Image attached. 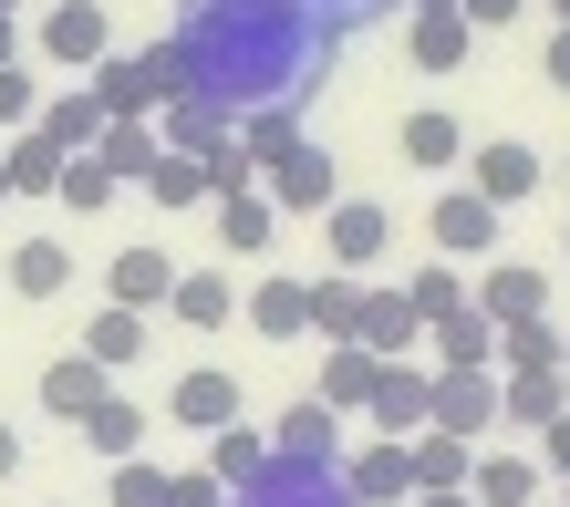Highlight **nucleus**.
Masks as SVG:
<instances>
[{"label":"nucleus","instance_id":"nucleus-1","mask_svg":"<svg viewBox=\"0 0 570 507\" xmlns=\"http://www.w3.org/2000/svg\"><path fill=\"white\" fill-rule=\"evenodd\" d=\"M187 93L249 115V105H281V93H312V73L332 62V21L312 0H187Z\"/></svg>","mask_w":570,"mask_h":507},{"label":"nucleus","instance_id":"nucleus-2","mask_svg":"<svg viewBox=\"0 0 570 507\" xmlns=\"http://www.w3.org/2000/svg\"><path fill=\"white\" fill-rule=\"evenodd\" d=\"M239 507H363V497H353V477L332 456H271L239 487Z\"/></svg>","mask_w":570,"mask_h":507},{"label":"nucleus","instance_id":"nucleus-3","mask_svg":"<svg viewBox=\"0 0 570 507\" xmlns=\"http://www.w3.org/2000/svg\"><path fill=\"white\" fill-rule=\"evenodd\" d=\"M425 239L446 249L456 269H478V259H498V197H488V187H456V197H435V218H425Z\"/></svg>","mask_w":570,"mask_h":507},{"label":"nucleus","instance_id":"nucleus-4","mask_svg":"<svg viewBox=\"0 0 570 507\" xmlns=\"http://www.w3.org/2000/svg\"><path fill=\"white\" fill-rule=\"evenodd\" d=\"M322 249H332V269H384L394 218L374 208V197H332V208H322Z\"/></svg>","mask_w":570,"mask_h":507},{"label":"nucleus","instance_id":"nucleus-5","mask_svg":"<svg viewBox=\"0 0 570 507\" xmlns=\"http://www.w3.org/2000/svg\"><path fill=\"white\" fill-rule=\"evenodd\" d=\"M332 197H343V177H332V146H312V135H301L291 156H271V208H281V218H322Z\"/></svg>","mask_w":570,"mask_h":507},{"label":"nucleus","instance_id":"nucleus-6","mask_svg":"<svg viewBox=\"0 0 570 507\" xmlns=\"http://www.w3.org/2000/svg\"><path fill=\"white\" fill-rule=\"evenodd\" d=\"M435 425H456V435L488 446V425H498V362H435Z\"/></svg>","mask_w":570,"mask_h":507},{"label":"nucleus","instance_id":"nucleus-7","mask_svg":"<svg viewBox=\"0 0 570 507\" xmlns=\"http://www.w3.org/2000/svg\"><path fill=\"white\" fill-rule=\"evenodd\" d=\"M363 415H374V435H415V425H435V374H415L405 352L374 374V394H363Z\"/></svg>","mask_w":570,"mask_h":507},{"label":"nucleus","instance_id":"nucleus-8","mask_svg":"<svg viewBox=\"0 0 570 507\" xmlns=\"http://www.w3.org/2000/svg\"><path fill=\"white\" fill-rule=\"evenodd\" d=\"M105 394H115V362H94V352H62V362H42V415H52L62 435H73V425H83Z\"/></svg>","mask_w":570,"mask_h":507},{"label":"nucleus","instance_id":"nucleus-9","mask_svg":"<svg viewBox=\"0 0 570 507\" xmlns=\"http://www.w3.org/2000/svg\"><path fill=\"white\" fill-rule=\"evenodd\" d=\"M540 177H550V166H540V156H529V146H519V135H488V146H466V187H488V197H498V208H519V197H529V187H540Z\"/></svg>","mask_w":570,"mask_h":507},{"label":"nucleus","instance_id":"nucleus-10","mask_svg":"<svg viewBox=\"0 0 570 507\" xmlns=\"http://www.w3.org/2000/svg\"><path fill=\"white\" fill-rule=\"evenodd\" d=\"M478 311H488V321H540V311H550V269H540V259H488Z\"/></svg>","mask_w":570,"mask_h":507},{"label":"nucleus","instance_id":"nucleus-11","mask_svg":"<svg viewBox=\"0 0 570 507\" xmlns=\"http://www.w3.org/2000/svg\"><path fill=\"white\" fill-rule=\"evenodd\" d=\"M343 477H353L363 507H405L415 497V456H405V435H374L363 456H343Z\"/></svg>","mask_w":570,"mask_h":507},{"label":"nucleus","instance_id":"nucleus-12","mask_svg":"<svg viewBox=\"0 0 570 507\" xmlns=\"http://www.w3.org/2000/svg\"><path fill=\"white\" fill-rule=\"evenodd\" d=\"M466 42H478V21H466L456 0H425V11H405V52L425 62V73H456Z\"/></svg>","mask_w":570,"mask_h":507},{"label":"nucleus","instance_id":"nucleus-13","mask_svg":"<svg viewBox=\"0 0 570 507\" xmlns=\"http://www.w3.org/2000/svg\"><path fill=\"white\" fill-rule=\"evenodd\" d=\"M208 208H218V249H239V259H259V249L281 239V208H271V187H218Z\"/></svg>","mask_w":570,"mask_h":507},{"label":"nucleus","instance_id":"nucleus-14","mask_svg":"<svg viewBox=\"0 0 570 507\" xmlns=\"http://www.w3.org/2000/svg\"><path fill=\"white\" fill-rule=\"evenodd\" d=\"M166 415H177V425H197V435H218V425H239V384H228L218 362H197V374H177V384H166Z\"/></svg>","mask_w":570,"mask_h":507},{"label":"nucleus","instance_id":"nucleus-15","mask_svg":"<svg viewBox=\"0 0 570 507\" xmlns=\"http://www.w3.org/2000/svg\"><path fill=\"white\" fill-rule=\"evenodd\" d=\"M353 342L394 362V352H415V342H425V311H415L405 290H363V321H353Z\"/></svg>","mask_w":570,"mask_h":507},{"label":"nucleus","instance_id":"nucleus-16","mask_svg":"<svg viewBox=\"0 0 570 507\" xmlns=\"http://www.w3.org/2000/svg\"><path fill=\"white\" fill-rule=\"evenodd\" d=\"M271 456H332V466H343V404H322V394H301L291 415L271 425Z\"/></svg>","mask_w":570,"mask_h":507},{"label":"nucleus","instance_id":"nucleus-17","mask_svg":"<svg viewBox=\"0 0 570 507\" xmlns=\"http://www.w3.org/2000/svg\"><path fill=\"white\" fill-rule=\"evenodd\" d=\"M405 456H415V487H466L478 477V435H456V425H415Z\"/></svg>","mask_w":570,"mask_h":507},{"label":"nucleus","instance_id":"nucleus-18","mask_svg":"<svg viewBox=\"0 0 570 507\" xmlns=\"http://www.w3.org/2000/svg\"><path fill=\"white\" fill-rule=\"evenodd\" d=\"M249 331L259 342H312V280H259L249 290Z\"/></svg>","mask_w":570,"mask_h":507},{"label":"nucleus","instance_id":"nucleus-19","mask_svg":"<svg viewBox=\"0 0 570 507\" xmlns=\"http://www.w3.org/2000/svg\"><path fill=\"white\" fill-rule=\"evenodd\" d=\"M42 52L52 62H105L115 42H105V11H94V0H52L42 11Z\"/></svg>","mask_w":570,"mask_h":507},{"label":"nucleus","instance_id":"nucleus-20","mask_svg":"<svg viewBox=\"0 0 570 507\" xmlns=\"http://www.w3.org/2000/svg\"><path fill=\"white\" fill-rule=\"evenodd\" d=\"M570 352V331L540 311V321H498V374H550V362ZM560 374H570V362H560Z\"/></svg>","mask_w":570,"mask_h":507},{"label":"nucleus","instance_id":"nucleus-21","mask_svg":"<svg viewBox=\"0 0 570 507\" xmlns=\"http://www.w3.org/2000/svg\"><path fill=\"white\" fill-rule=\"evenodd\" d=\"M31 125H42V135H52L62 156H83V146H94V135H105L115 115H105V93H94V83H73V93H52V105L31 115Z\"/></svg>","mask_w":570,"mask_h":507},{"label":"nucleus","instance_id":"nucleus-22","mask_svg":"<svg viewBox=\"0 0 570 507\" xmlns=\"http://www.w3.org/2000/svg\"><path fill=\"white\" fill-rule=\"evenodd\" d=\"M374 374H384V352H363L353 331H343V342L322 352V384H312V394H322V404H343V415H363V394H374Z\"/></svg>","mask_w":570,"mask_h":507},{"label":"nucleus","instance_id":"nucleus-23","mask_svg":"<svg viewBox=\"0 0 570 507\" xmlns=\"http://www.w3.org/2000/svg\"><path fill=\"white\" fill-rule=\"evenodd\" d=\"M115 300H136V311H166V290H177V259H166L156 239L146 249H115V280H105Z\"/></svg>","mask_w":570,"mask_h":507},{"label":"nucleus","instance_id":"nucleus-24","mask_svg":"<svg viewBox=\"0 0 570 507\" xmlns=\"http://www.w3.org/2000/svg\"><path fill=\"white\" fill-rule=\"evenodd\" d=\"M394 146H405V166H466V125L446 105H425V115L394 125Z\"/></svg>","mask_w":570,"mask_h":507},{"label":"nucleus","instance_id":"nucleus-25","mask_svg":"<svg viewBox=\"0 0 570 507\" xmlns=\"http://www.w3.org/2000/svg\"><path fill=\"white\" fill-rule=\"evenodd\" d=\"M166 311H177L187 331H228V311H239V290H228L218 269H177V290H166Z\"/></svg>","mask_w":570,"mask_h":507},{"label":"nucleus","instance_id":"nucleus-26","mask_svg":"<svg viewBox=\"0 0 570 507\" xmlns=\"http://www.w3.org/2000/svg\"><path fill=\"white\" fill-rule=\"evenodd\" d=\"M83 352L115 362V374H125V362H146V311H136V300H105V311L83 321Z\"/></svg>","mask_w":570,"mask_h":507},{"label":"nucleus","instance_id":"nucleus-27","mask_svg":"<svg viewBox=\"0 0 570 507\" xmlns=\"http://www.w3.org/2000/svg\"><path fill=\"white\" fill-rule=\"evenodd\" d=\"M94 156H105V166H115V177H125V187H146V166L166 156V135H156L146 115H115L105 135H94Z\"/></svg>","mask_w":570,"mask_h":507},{"label":"nucleus","instance_id":"nucleus-28","mask_svg":"<svg viewBox=\"0 0 570 507\" xmlns=\"http://www.w3.org/2000/svg\"><path fill=\"white\" fill-rule=\"evenodd\" d=\"M466 497H478V507H529V497H540V456H488V446H478Z\"/></svg>","mask_w":570,"mask_h":507},{"label":"nucleus","instance_id":"nucleus-29","mask_svg":"<svg viewBox=\"0 0 570 507\" xmlns=\"http://www.w3.org/2000/svg\"><path fill=\"white\" fill-rule=\"evenodd\" d=\"M73 435H83V446H94V456L115 466V456H136V446H146V404H125V394H105V404H94V415H83Z\"/></svg>","mask_w":570,"mask_h":507},{"label":"nucleus","instance_id":"nucleus-30","mask_svg":"<svg viewBox=\"0 0 570 507\" xmlns=\"http://www.w3.org/2000/svg\"><path fill=\"white\" fill-rule=\"evenodd\" d=\"M239 146H249V166L291 156V146H301V93H281V105H249V115H239Z\"/></svg>","mask_w":570,"mask_h":507},{"label":"nucleus","instance_id":"nucleus-31","mask_svg":"<svg viewBox=\"0 0 570 507\" xmlns=\"http://www.w3.org/2000/svg\"><path fill=\"white\" fill-rule=\"evenodd\" d=\"M228 125H239L228 105H208V93H177V105H166V146H177V156H208Z\"/></svg>","mask_w":570,"mask_h":507},{"label":"nucleus","instance_id":"nucleus-32","mask_svg":"<svg viewBox=\"0 0 570 507\" xmlns=\"http://www.w3.org/2000/svg\"><path fill=\"white\" fill-rule=\"evenodd\" d=\"M52 187H62V146L42 125H21L11 135V197H52Z\"/></svg>","mask_w":570,"mask_h":507},{"label":"nucleus","instance_id":"nucleus-33","mask_svg":"<svg viewBox=\"0 0 570 507\" xmlns=\"http://www.w3.org/2000/svg\"><path fill=\"white\" fill-rule=\"evenodd\" d=\"M62 280H73V249H62V239H21L11 249V290L21 300H52Z\"/></svg>","mask_w":570,"mask_h":507},{"label":"nucleus","instance_id":"nucleus-34","mask_svg":"<svg viewBox=\"0 0 570 507\" xmlns=\"http://www.w3.org/2000/svg\"><path fill=\"white\" fill-rule=\"evenodd\" d=\"M560 404H570V374H560V362H550V374H509V384H498V415H519V425H550Z\"/></svg>","mask_w":570,"mask_h":507},{"label":"nucleus","instance_id":"nucleus-35","mask_svg":"<svg viewBox=\"0 0 570 507\" xmlns=\"http://www.w3.org/2000/svg\"><path fill=\"white\" fill-rule=\"evenodd\" d=\"M146 197H156V208H208V166H197V156H177V146H166L156 166H146Z\"/></svg>","mask_w":570,"mask_h":507},{"label":"nucleus","instance_id":"nucleus-36","mask_svg":"<svg viewBox=\"0 0 570 507\" xmlns=\"http://www.w3.org/2000/svg\"><path fill=\"white\" fill-rule=\"evenodd\" d=\"M115 187H125V177H115V166L83 146V156H62V187H52V197H62L73 218H94V208H115Z\"/></svg>","mask_w":570,"mask_h":507},{"label":"nucleus","instance_id":"nucleus-37","mask_svg":"<svg viewBox=\"0 0 570 507\" xmlns=\"http://www.w3.org/2000/svg\"><path fill=\"white\" fill-rule=\"evenodd\" d=\"M353 321H363V269H332V280H312V331H322V342H343Z\"/></svg>","mask_w":570,"mask_h":507},{"label":"nucleus","instance_id":"nucleus-38","mask_svg":"<svg viewBox=\"0 0 570 507\" xmlns=\"http://www.w3.org/2000/svg\"><path fill=\"white\" fill-rule=\"evenodd\" d=\"M435 362H498V321L466 300V311H446L435 321Z\"/></svg>","mask_w":570,"mask_h":507},{"label":"nucleus","instance_id":"nucleus-39","mask_svg":"<svg viewBox=\"0 0 570 507\" xmlns=\"http://www.w3.org/2000/svg\"><path fill=\"white\" fill-rule=\"evenodd\" d=\"M405 300H415V311H425V331H435L446 311H466V300H478V290L456 280V259H425V269H405Z\"/></svg>","mask_w":570,"mask_h":507},{"label":"nucleus","instance_id":"nucleus-40","mask_svg":"<svg viewBox=\"0 0 570 507\" xmlns=\"http://www.w3.org/2000/svg\"><path fill=\"white\" fill-rule=\"evenodd\" d=\"M208 466H218L228 487H249L259 466H271V435H259V425H218V435H208Z\"/></svg>","mask_w":570,"mask_h":507},{"label":"nucleus","instance_id":"nucleus-41","mask_svg":"<svg viewBox=\"0 0 570 507\" xmlns=\"http://www.w3.org/2000/svg\"><path fill=\"white\" fill-rule=\"evenodd\" d=\"M166 487L177 477H156L146 456H115V507H166Z\"/></svg>","mask_w":570,"mask_h":507},{"label":"nucleus","instance_id":"nucleus-42","mask_svg":"<svg viewBox=\"0 0 570 507\" xmlns=\"http://www.w3.org/2000/svg\"><path fill=\"white\" fill-rule=\"evenodd\" d=\"M31 115H42V93H31V73H21V62H0V125H31Z\"/></svg>","mask_w":570,"mask_h":507},{"label":"nucleus","instance_id":"nucleus-43","mask_svg":"<svg viewBox=\"0 0 570 507\" xmlns=\"http://www.w3.org/2000/svg\"><path fill=\"white\" fill-rule=\"evenodd\" d=\"M540 466H560V477H570V404H560V415L540 425Z\"/></svg>","mask_w":570,"mask_h":507},{"label":"nucleus","instance_id":"nucleus-44","mask_svg":"<svg viewBox=\"0 0 570 507\" xmlns=\"http://www.w3.org/2000/svg\"><path fill=\"white\" fill-rule=\"evenodd\" d=\"M456 11H466V21H478V31H509V21L529 11V0H456Z\"/></svg>","mask_w":570,"mask_h":507},{"label":"nucleus","instance_id":"nucleus-45","mask_svg":"<svg viewBox=\"0 0 570 507\" xmlns=\"http://www.w3.org/2000/svg\"><path fill=\"white\" fill-rule=\"evenodd\" d=\"M550 83H560V93H570V21H560V31H550Z\"/></svg>","mask_w":570,"mask_h":507},{"label":"nucleus","instance_id":"nucleus-46","mask_svg":"<svg viewBox=\"0 0 570 507\" xmlns=\"http://www.w3.org/2000/svg\"><path fill=\"white\" fill-rule=\"evenodd\" d=\"M405 507H478V497H466V487H415Z\"/></svg>","mask_w":570,"mask_h":507},{"label":"nucleus","instance_id":"nucleus-47","mask_svg":"<svg viewBox=\"0 0 570 507\" xmlns=\"http://www.w3.org/2000/svg\"><path fill=\"white\" fill-rule=\"evenodd\" d=\"M11 466H21V435H11V425H0V477H11Z\"/></svg>","mask_w":570,"mask_h":507},{"label":"nucleus","instance_id":"nucleus-48","mask_svg":"<svg viewBox=\"0 0 570 507\" xmlns=\"http://www.w3.org/2000/svg\"><path fill=\"white\" fill-rule=\"evenodd\" d=\"M0 62H21V42H11V11H0Z\"/></svg>","mask_w":570,"mask_h":507},{"label":"nucleus","instance_id":"nucleus-49","mask_svg":"<svg viewBox=\"0 0 570 507\" xmlns=\"http://www.w3.org/2000/svg\"><path fill=\"white\" fill-rule=\"evenodd\" d=\"M0 208H11V156H0Z\"/></svg>","mask_w":570,"mask_h":507},{"label":"nucleus","instance_id":"nucleus-50","mask_svg":"<svg viewBox=\"0 0 570 507\" xmlns=\"http://www.w3.org/2000/svg\"><path fill=\"white\" fill-rule=\"evenodd\" d=\"M322 11H374V0H322Z\"/></svg>","mask_w":570,"mask_h":507},{"label":"nucleus","instance_id":"nucleus-51","mask_svg":"<svg viewBox=\"0 0 570 507\" xmlns=\"http://www.w3.org/2000/svg\"><path fill=\"white\" fill-rule=\"evenodd\" d=\"M550 11H560V21H570V0H550Z\"/></svg>","mask_w":570,"mask_h":507},{"label":"nucleus","instance_id":"nucleus-52","mask_svg":"<svg viewBox=\"0 0 570 507\" xmlns=\"http://www.w3.org/2000/svg\"><path fill=\"white\" fill-rule=\"evenodd\" d=\"M405 11H425V0H405Z\"/></svg>","mask_w":570,"mask_h":507},{"label":"nucleus","instance_id":"nucleus-53","mask_svg":"<svg viewBox=\"0 0 570 507\" xmlns=\"http://www.w3.org/2000/svg\"><path fill=\"white\" fill-rule=\"evenodd\" d=\"M560 249H570V228H560Z\"/></svg>","mask_w":570,"mask_h":507},{"label":"nucleus","instance_id":"nucleus-54","mask_svg":"<svg viewBox=\"0 0 570 507\" xmlns=\"http://www.w3.org/2000/svg\"><path fill=\"white\" fill-rule=\"evenodd\" d=\"M529 507H540V497H529Z\"/></svg>","mask_w":570,"mask_h":507},{"label":"nucleus","instance_id":"nucleus-55","mask_svg":"<svg viewBox=\"0 0 570 507\" xmlns=\"http://www.w3.org/2000/svg\"><path fill=\"white\" fill-rule=\"evenodd\" d=\"M228 507H239V497H228Z\"/></svg>","mask_w":570,"mask_h":507},{"label":"nucleus","instance_id":"nucleus-56","mask_svg":"<svg viewBox=\"0 0 570 507\" xmlns=\"http://www.w3.org/2000/svg\"><path fill=\"white\" fill-rule=\"evenodd\" d=\"M560 362H570V352H560Z\"/></svg>","mask_w":570,"mask_h":507}]
</instances>
